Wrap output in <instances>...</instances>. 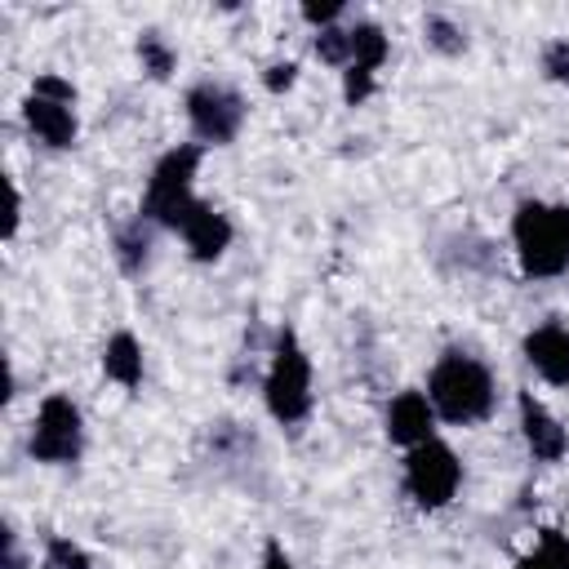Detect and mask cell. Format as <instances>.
<instances>
[{
    "label": "cell",
    "mask_w": 569,
    "mask_h": 569,
    "mask_svg": "<svg viewBox=\"0 0 569 569\" xmlns=\"http://www.w3.org/2000/svg\"><path fill=\"white\" fill-rule=\"evenodd\" d=\"M40 569H93V556L80 542H71L67 533H49L44 551H40Z\"/></svg>",
    "instance_id": "obj_18"
},
{
    "label": "cell",
    "mask_w": 569,
    "mask_h": 569,
    "mask_svg": "<svg viewBox=\"0 0 569 569\" xmlns=\"http://www.w3.org/2000/svg\"><path fill=\"white\" fill-rule=\"evenodd\" d=\"M538 67H542V76H547L551 84L569 89V36H556V40H547V44H542V58H538Z\"/></svg>",
    "instance_id": "obj_20"
},
{
    "label": "cell",
    "mask_w": 569,
    "mask_h": 569,
    "mask_svg": "<svg viewBox=\"0 0 569 569\" xmlns=\"http://www.w3.org/2000/svg\"><path fill=\"white\" fill-rule=\"evenodd\" d=\"M520 351H525L529 369H533L547 387H569V325L547 320V325L529 329L525 342H520Z\"/></svg>",
    "instance_id": "obj_13"
},
{
    "label": "cell",
    "mask_w": 569,
    "mask_h": 569,
    "mask_svg": "<svg viewBox=\"0 0 569 569\" xmlns=\"http://www.w3.org/2000/svg\"><path fill=\"white\" fill-rule=\"evenodd\" d=\"M422 40H427V49H436L445 58H458L467 49V31L449 13H427L422 18Z\"/></svg>",
    "instance_id": "obj_17"
},
{
    "label": "cell",
    "mask_w": 569,
    "mask_h": 569,
    "mask_svg": "<svg viewBox=\"0 0 569 569\" xmlns=\"http://www.w3.org/2000/svg\"><path fill=\"white\" fill-rule=\"evenodd\" d=\"M138 67L151 76V80H169L173 71H178V49L164 40V31H156V27H147V31H138Z\"/></svg>",
    "instance_id": "obj_16"
},
{
    "label": "cell",
    "mask_w": 569,
    "mask_h": 569,
    "mask_svg": "<svg viewBox=\"0 0 569 569\" xmlns=\"http://www.w3.org/2000/svg\"><path fill=\"white\" fill-rule=\"evenodd\" d=\"M258 569H298V565H293V556L284 551L280 538H267L262 542V556H258Z\"/></svg>",
    "instance_id": "obj_24"
},
{
    "label": "cell",
    "mask_w": 569,
    "mask_h": 569,
    "mask_svg": "<svg viewBox=\"0 0 569 569\" xmlns=\"http://www.w3.org/2000/svg\"><path fill=\"white\" fill-rule=\"evenodd\" d=\"M151 249H156V227L142 213H133L129 222H120L111 231V253H116V267L124 276H142L151 262Z\"/></svg>",
    "instance_id": "obj_15"
},
{
    "label": "cell",
    "mask_w": 569,
    "mask_h": 569,
    "mask_svg": "<svg viewBox=\"0 0 569 569\" xmlns=\"http://www.w3.org/2000/svg\"><path fill=\"white\" fill-rule=\"evenodd\" d=\"M262 405L280 427H302L311 418L316 373H311V356H307L293 325L276 329L271 360H267V373H262Z\"/></svg>",
    "instance_id": "obj_2"
},
{
    "label": "cell",
    "mask_w": 569,
    "mask_h": 569,
    "mask_svg": "<svg viewBox=\"0 0 569 569\" xmlns=\"http://www.w3.org/2000/svg\"><path fill=\"white\" fill-rule=\"evenodd\" d=\"M387 58H391L387 31L378 22H351V67L342 71V102L347 107H360L373 93Z\"/></svg>",
    "instance_id": "obj_9"
},
{
    "label": "cell",
    "mask_w": 569,
    "mask_h": 569,
    "mask_svg": "<svg viewBox=\"0 0 569 569\" xmlns=\"http://www.w3.org/2000/svg\"><path fill=\"white\" fill-rule=\"evenodd\" d=\"M516 413H520V440H525V449H529L533 462H560V458L569 453V431H565V422H560L533 391H520Z\"/></svg>",
    "instance_id": "obj_11"
},
{
    "label": "cell",
    "mask_w": 569,
    "mask_h": 569,
    "mask_svg": "<svg viewBox=\"0 0 569 569\" xmlns=\"http://www.w3.org/2000/svg\"><path fill=\"white\" fill-rule=\"evenodd\" d=\"M4 191H9V213H4V240H13V236H18V227H22V191H18V182H13V178L4 182Z\"/></svg>",
    "instance_id": "obj_25"
},
{
    "label": "cell",
    "mask_w": 569,
    "mask_h": 569,
    "mask_svg": "<svg viewBox=\"0 0 569 569\" xmlns=\"http://www.w3.org/2000/svg\"><path fill=\"white\" fill-rule=\"evenodd\" d=\"M427 400L436 409L440 422L449 427H476L493 413L498 405V382L489 373V365L462 347L440 351V360L427 373Z\"/></svg>",
    "instance_id": "obj_1"
},
{
    "label": "cell",
    "mask_w": 569,
    "mask_h": 569,
    "mask_svg": "<svg viewBox=\"0 0 569 569\" xmlns=\"http://www.w3.org/2000/svg\"><path fill=\"white\" fill-rule=\"evenodd\" d=\"M298 13H302V22H311L316 31H325V27H338V18L347 13V4H342V0H329V4H302Z\"/></svg>",
    "instance_id": "obj_23"
},
{
    "label": "cell",
    "mask_w": 569,
    "mask_h": 569,
    "mask_svg": "<svg viewBox=\"0 0 569 569\" xmlns=\"http://www.w3.org/2000/svg\"><path fill=\"white\" fill-rule=\"evenodd\" d=\"M533 551H538L551 569H569V533H560V529H542Z\"/></svg>",
    "instance_id": "obj_21"
},
{
    "label": "cell",
    "mask_w": 569,
    "mask_h": 569,
    "mask_svg": "<svg viewBox=\"0 0 569 569\" xmlns=\"http://www.w3.org/2000/svg\"><path fill=\"white\" fill-rule=\"evenodd\" d=\"M200 160H204V147H200V142H178V147H169V151L151 164L147 187H142V209H138L151 227L178 231L182 213L200 200V196H196Z\"/></svg>",
    "instance_id": "obj_4"
},
{
    "label": "cell",
    "mask_w": 569,
    "mask_h": 569,
    "mask_svg": "<svg viewBox=\"0 0 569 569\" xmlns=\"http://www.w3.org/2000/svg\"><path fill=\"white\" fill-rule=\"evenodd\" d=\"M76 84L58 71H40L22 98V124L27 133L49 147V151H71L80 138V116H76Z\"/></svg>",
    "instance_id": "obj_5"
},
{
    "label": "cell",
    "mask_w": 569,
    "mask_h": 569,
    "mask_svg": "<svg viewBox=\"0 0 569 569\" xmlns=\"http://www.w3.org/2000/svg\"><path fill=\"white\" fill-rule=\"evenodd\" d=\"M27 453L44 467H71L84 453V413L67 391H49L36 405L31 431H27Z\"/></svg>",
    "instance_id": "obj_6"
},
{
    "label": "cell",
    "mask_w": 569,
    "mask_h": 569,
    "mask_svg": "<svg viewBox=\"0 0 569 569\" xmlns=\"http://www.w3.org/2000/svg\"><path fill=\"white\" fill-rule=\"evenodd\" d=\"M178 236H182L191 262H218V258L231 249L236 227H231V218H227L222 209H213L209 200H196V204L182 213Z\"/></svg>",
    "instance_id": "obj_10"
},
{
    "label": "cell",
    "mask_w": 569,
    "mask_h": 569,
    "mask_svg": "<svg viewBox=\"0 0 569 569\" xmlns=\"http://www.w3.org/2000/svg\"><path fill=\"white\" fill-rule=\"evenodd\" d=\"M436 422H440V418H436L427 391H418V387L396 391L391 405H387V413H382V431H387V440L400 445V449L427 445V440L436 436Z\"/></svg>",
    "instance_id": "obj_12"
},
{
    "label": "cell",
    "mask_w": 569,
    "mask_h": 569,
    "mask_svg": "<svg viewBox=\"0 0 569 569\" xmlns=\"http://www.w3.org/2000/svg\"><path fill=\"white\" fill-rule=\"evenodd\" d=\"M0 569H27V556H22V547H18V533L4 525V565Z\"/></svg>",
    "instance_id": "obj_26"
},
{
    "label": "cell",
    "mask_w": 569,
    "mask_h": 569,
    "mask_svg": "<svg viewBox=\"0 0 569 569\" xmlns=\"http://www.w3.org/2000/svg\"><path fill=\"white\" fill-rule=\"evenodd\" d=\"M516 262L529 280H556L569 271V204L520 200L511 213Z\"/></svg>",
    "instance_id": "obj_3"
},
{
    "label": "cell",
    "mask_w": 569,
    "mask_h": 569,
    "mask_svg": "<svg viewBox=\"0 0 569 569\" xmlns=\"http://www.w3.org/2000/svg\"><path fill=\"white\" fill-rule=\"evenodd\" d=\"M458 485H462V462L440 436H431L427 445L405 449V493H409L413 507L440 511L458 498Z\"/></svg>",
    "instance_id": "obj_7"
},
{
    "label": "cell",
    "mask_w": 569,
    "mask_h": 569,
    "mask_svg": "<svg viewBox=\"0 0 569 569\" xmlns=\"http://www.w3.org/2000/svg\"><path fill=\"white\" fill-rule=\"evenodd\" d=\"M182 107H187V124H191V133H196L200 147H227V142H236L240 129H244V116H249L240 89H231L222 80H196L187 89Z\"/></svg>",
    "instance_id": "obj_8"
},
{
    "label": "cell",
    "mask_w": 569,
    "mask_h": 569,
    "mask_svg": "<svg viewBox=\"0 0 569 569\" xmlns=\"http://www.w3.org/2000/svg\"><path fill=\"white\" fill-rule=\"evenodd\" d=\"M293 84H298V62H293V58L271 62V67L262 71V89H267V93H289Z\"/></svg>",
    "instance_id": "obj_22"
},
{
    "label": "cell",
    "mask_w": 569,
    "mask_h": 569,
    "mask_svg": "<svg viewBox=\"0 0 569 569\" xmlns=\"http://www.w3.org/2000/svg\"><path fill=\"white\" fill-rule=\"evenodd\" d=\"M311 53L320 58V62H329V67H338V71H347L351 67V27H325V31H316L311 36Z\"/></svg>",
    "instance_id": "obj_19"
},
{
    "label": "cell",
    "mask_w": 569,
    "mask_h": 569,
    "mask_svg": "<svg viewBox=\"0 0 569 569\" xmlns=\"http://www.w3.org/2000/svg\"><path fill=\"white\" fill-rule=\"evenodd\" d=\"M102 373L107 382L124 387V391H138L142 387V373H147V356H142V342L133 329H116L107 342H102Z\"/></svg>",
    "instance_id": "obj_14"
}]
</instances>
